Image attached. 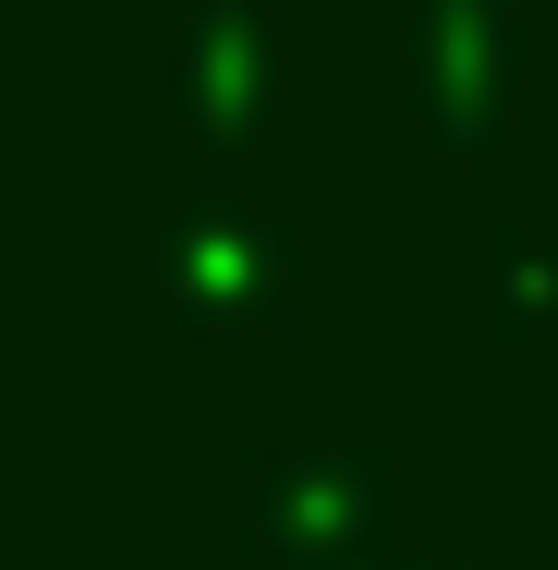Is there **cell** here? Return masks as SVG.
Returning <instances> with one entry per match:
<instances>
[{
  "instance_id": "1",
  "label": "cell",
  "mask_w": 558,
  "mask_h": 570,
  "mask_svg": "<svg viewBox=\"0 0 558 570\" xmlns=\"http://www.w3.org/2000/svg\"><path fill=\"white\" fill-rule=\"evenodd\" d=\"M280 98H292V12L280 0H195L183 12V110L219 146H243Z\"/></svg>"
},
{
  "instance_id": "2",
  "label": "cell",
  "mask_w": 558,
  "mask_h": 570,
  "mask_svg": "<svg viewBox=\"0 0 558 570\" xmlns=\"http://www.w3.org/2000/svg\"><path fill=\"white\" fill-rule=\"evenodd\" d=\"M170 267H183V292H207V304H243V279L280 292V243L243 230V219H183L170 230Z\"/></svg>"
},
{
  "instance_id": "3",
  "label": "cell",
  "mask_w": 558,
  "mask_h": 570,
  "mask_svg": "<svg viewBox=\"0 0 558 570\" xmlns=\"http://www.w3.org/2000/svg\"><path fill=\"white\" fill-rule=\"evenodd\" d=\"M486 304H510V316L558 304V255H535V243H486Z\"/></svg>"
}]
</instances>
